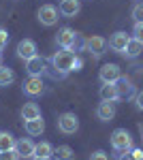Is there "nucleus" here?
<instances>
[{"label": "nucleus", "instance_id": "obj_15", "mask_svg": "<svg viewBox=\"0 0 143 160\" xmlns=\"http://www.w3.org/2000/svg\"><path fill=\"white\" fill-rule=\"evenodd\" d=\"M115 86H118L120 98H130L132 94H135V86H132V81L128 77H120L118 81H115Z\"/></svg>", "mask_w": 143, "mask_h": 160}, {"label": "nucleus", "instance_id": "obj_2", "mask_svg": "<svg viewBox=\"0 0 143 160\" xmlns=\"http://www.w3.org/2000/svg\"><path fill=\"white\" fill-rule=\"evenodd\" d=\"M58 130L62 135H75L77 130H79V118L71 113V111H66V113H62L58 118Z\"/></svg>", "mask_w": 143, "mask_h": 160}, {"label": "nucleus", "instance_id": "obj_18", "mask_svg": "<svg viewBox=\"0 0 143 160\" xmlns=\"http://www.w3.org/2000/svg\"><path fill=\"white\" fill-rule=\"evenodd\" d=\"M36 118H41V109H38V105L36 102H26L24 107H22V120H36Z\"/></svg>", "mask_w": 143, "mask_h": 160}, {"label": "nucleus", "instance_id": "obj_24", "mask_svg": "<svg viewBox=\"0 0 143 160\" xmlns=\"http://www.w3.org/2000/svg\"><path fill=\"white\" fill-rule=\"evenodd\" d=\"M120 160H143V149H126L120 154Z\"/></svg>", "mask_w": 143, "mask_h": 160}, {"label": "nucleus", "instance_id": "obj_6", "mask_svg": "<svg viewBox=\"0 0 143 160\" xmlns=\"http://www.w3.org/2000/svg\"><path fill=\"white\" fill-rule=\"evenodd\" d=\"M98 77H100V81H103V83H115L120 77H122V73H120V66H118V64H103Z\"/></svg>", "mask_w": 143, "mask_h": 160}, {"label": "nucleus", "instance_id": "obj_13", "mask_svg": "<svg viewBox=\"0 0 143 160\" xmlns=\"http://www.w3.org/2000/svg\"><path fill=\"white\" fill-rule=\"evenodd\" d=\"M96 115H98V120H103V122H111L113 115H115V105L103 100V102L96 107Z\"/></svg>", "mask_w": 143, "mask_h": 160}, {"label": "nucleus", "instance_id": "obj_29", "mask_svg": "<svg viewBox=\"0 0 143 160\" xmlns=\"http://www.w3.org/2000/svg\"><path fill=\"white\" fill-rule=\"evenodd\" d=\"M90 160H109V156L105 154V152H103V149H96L94 154L90 156Z\"/></svg>", "mask_w": 143, "mask_h": 160}, {"label": "nucleus", "instance_id": "obj_26", "mask_svg": "<svg viewBox=\"0 0 143 160\" xmlns=\"http://www.w3.org/2000/svg\"><path fill=\"white\" fill-rule=\"evenodd\" d=\"M0 160H19V154L17 149H7V152H0Z\"/></svg>", "mask_w": 143, "mask_h": 160}, {"label": "nucleus", "instance_id": "obj_23", "mask_svg": "<svg viewBox=\"0 0 143 160\" xmlns=\"http://www.w3.org/2000/svg\"><path fill=\"white\" fill-rule=\"evenodd\" d=\"M51 154H54V148H51V143H49V141H41V143H36L34 156H45V158H51Z\"/></svg>", "mask_w": 143, "mask_h": 160}, {"label": "nucleus", "instance_id": "obj_27", "mask_svg": "<svg viewBox=\"0 0 143 160\" xmlns=\"http://www.w3.org/2000/svg\"><path fill=\"white\" fill-rule=\"evenodd\" d=\"M132 34H135V38H137V41H141V43H143V22H141V24H135Z\"/></svg>", "mask_w": 143, "mask_h": 160}, {"label": "nucleus", "instance_id": "obj_7", "mask_svg": "<svg viewBox=\"0 0 143 160\" xmlns=\"http://www.w3.org/2000/svg\"><path fill=\"white\" fill-rule=\"evenodd\" d=\"M84 47H85V51H90V53H94V56H103L105 49H107V41L103 37H98V34H94V37L85 38Z\"/></svg>", "mask_w": 143, "mask_h": 160}, {"label": "nucleus", "instance_id": "obj_21", "mask_svg": "<svg viewBox=\"0 0 143 160\" xmlns=\"http://www.w3.org/2000/svg\"><path fill=\"white\" fill-rule=\"evenodd\" d=\"M17 143V139L11 135V132H4L0 130V152H7V149H13Z\"/></svg>", "mask_w": 143, "mask_h": 160}, {"label": "nucleus", "instance_id": "obj_4", "mask_svg": "<svg viewBox=\"0 0 143 160\" xmlns=\"http://www.w3.org/2000/svg\"><path fill=\"white\" fill-rule=\"evenodd\" d=\"M77 32L73 30V28H60L58 34H56V43H58L62 49H75V45H77Z\"/></svg>", "mask_w": 143, "mask_h": 160}, {"label": "nucleus", "instance_id": "obj_5", "mask_svg": "<svg viewBox=\"0 0 143 160\" xmlns=\"http://www.w3.org/2000/svg\"><path fill=\"white\" fill-rule=\"evenodd\" d=\"M58 9L54 7V4H43L41 9H38V13H36V17H38V22L43 26H56L58 24Z\"/></svg>", "mask_w": 143, "mask_h": 160}, {"label": "nucleus", "instance_id": "obj_11", "mask_svg": "<svg viewBox=\"0 0 143 160\" xmlns=\"http://www.w3.org/2000/svg\"><path fill=\"white\" fill-rule=\"evenodd\" d=\"M43 79L41 77H30V79H26L24 81V92L28 96H38V94H43Z\"/></svg>", "mask_w": 143, "mask_h": 160}, {"label": "nucleus", "instance_id": "obj_9", "mask_svg": "<svg viewBox=\"0 0 143 160\" xmlns=\"http://www.w3.org/2000/svg\"><path fill=\"white\" fill-rule=\"evenodd\" d=\"M58 11H60V15H64V17H75L77 13L81 11V0H62Z\"/></svg>", "mask_w": 143, "mask_h": 160}, {"label": "nucleus", "instance_id": "obj_19", "mask_svg": "<svg viewBox=\"0 0 143 160\" xmlns=\"http://www.w3.org/2000/svg\"><path fill=\"white\" fill-rule=\"evenodd\" d=\"M141 51H143V43H141V41H137V38L132 37L130 41H128V45H126V49L122 51V53H124L126 58H137Z\"/></svg>", "mask_w": 143, "mask_h": 160}, {"label": "nucleus", "instance_id": "obj_28", "mask_svg": "<svg viewBox=\"0 0 143 160\" xmlns=\"http://www.w3.org/2000/svg\"><path fill=\"white\" fill-rule=\"evenodd\" d=\"M7 41H9V32L0 28V51H2L4 47H7Z\"/></svg>", "mask_w": 143, "mask_h": 160}, {"label": "nucleus", "instance_id": "obj_22", "mask_svg": "<svg viewBox=\"0 0 143 160\" xmlns=\"http://www.w3.org/2000/svg\"><path fill=\"white\" fill-rule=\"evenodd\" d=\"M13 81H15L13 68H9V66H0V86L7 88V86H11Z\"/></svg>", "mask_w": 143, "mask_h": 160}, {"label": "nucleus", "instance_id": "obj_25", "mask_svg": "<svg viewBox=\"0 0 143 160\" xmlns=\"http://www.w3.org/2000/svg\"><path fill=\"white\" fill-rule=\"evenodd\" d=\"M132 19H135V24H141L143 22V2H137L135 7H132Z\"/></svg>", "mask_w": 143, "mask_h": 160}, {"label": "nucleus", "instance_id": "obj_12", "mask_svg": "<svg viewBox=\"0 0 143 160\" xmlns=\"http://www.w3.org/2000/svg\"><path fill=\"white\" fill-rule=\"evenodd\" d=\"M128 41H130V37H128L126 32H115L113 37L109 38V47H111L113 51H118V53H122V51L126 49Z\"/></svg>", "mask_w": 143, "mask_h": 160}, {"label": "nucleus", "instance_id": "obj_20", "mask_svg": "<svg viewBox=\"0 0 143 160\" xmlns=\"http://www.w3.org/2000/svg\"><path fill=\"white\" fill-rule=\"evenodd\" d=\"M54 156H56V160H75V152L71 145H58L54 149Z\"/></svg>", "mask_w": 143, "mask_h": 160}, {"label": "nucleus", "instance_id": "obj_30", "mask_svg": "<svg viewBox=\"0 0 143 160\" xmlns=\"http://www.w3.org/2000/svg\"><path fill=\"white\" fill-rule=\"evenodd\" d=\"M135 105H137V109L143 111V90L141 92H137V96H135Z\"/></svg>", "mask_w": 143, "mask_h": 160}, {"label": "nucleus", "instance_id": "obj_10", "mask_svg": "<svg viewBox=\"0 0 143 160\" xmlns=\"http://www.w3.org/2000/svg\"><path fill=\"white\" fill-rule=\"evenodd\" d=\"M26 71L30 77H41V75L45 73V62L41 56H34V58H30V60H26Z\"/></svg>", "mask_w": 143, "mask_h": 160}, {"label": "nucleus", "instance_id": "obj_31", "mask_svg": "<svg viewBox=\"0 0 143 160\" xmlns=\"http://www.w3.org/2000/svg\"><path fill=\"white\" fill-rule=\"evenodd\" d=\"M32 160H49V158H45V156H32Z\"/></svg>", "mask_w": 143, "mask_h": 160}, {"label": "nucleus", "instance_id": "obj_1", "mask_svg": "<svg viewBox=\"0 0 143 160\" xmlns=\"http://www.w3.org/2000/svg\"><path fill=\"white\" fill-rule=\"evenodd\" d=\"M75 60H77V56L73 53L71 49H62L58 53H54V58H51V64H54V68L58 71V73H71L75 71Z\"/></svg>", "mask_w": 143, "mask_h": 160}, {"label": "nucleus", "instance_id": "obj_14", "mask_svg": "<svg viewBox=\"0 0 143 160\" xmlns=\"http://www.w3.org/2000/svg\"><path fill=\"white\" fill-rule=\"evenodd\" d=\"M34 148H36V143H32L30 139H19L15 143V149H17L19 158H32L34 156Z\"/></svg>", "mask_w": 143, "mask_h": 160}, {"label": "nucleus", "instance_id": "obj_16", "mask_svg": "<svg viewBox=\"0 0 143 160\" xmlns=\"http://www.w3.org/2000/svg\"><path fill=\"white\" fill-rule=\"evenodd\" d=\"M120 98L118 94V86L115 83H103L100 88V100H107V102H115Z\"/></svg>", "mask_w": 143, "mask_h": 160}, {"label": "nucleus", "instance_id": "obj_3", "mask_svg": "<svg viewBox=\"0 0 143 160\" xmlns=\"http://www.w3.org/2000/svg\"><path fill=\"white\" fill-rule=\"evenodd\" d=\"M111 148L115 152H126V149H132V137L126 128H118L113 130L111 135Z\"/></svg>", "mask_w": 143, "mask_h": 160}, {"label": "nucleus", "instance_id": "obj_17", "mask_svg": "<svg viewBox=\"0 0 143 160\" xmlns=\"http://www.w3.org/2000/svg\"><path fill=\"white\" fill-rule=\"evenodd\" d=\"M43 130H45V122H43V118H36V120H28V122H26V132H28L30 137L43 135Z\"/></svg>", "mask_w": 143, "mask_h": 160}, {"label": "nucleus", "instance_id": "obj_8", "mask_svg": "<svg viewBox=\"0 0 143 160\" xmlns=\"http://www.w3.org/2000/svg\"><path fill=\"white\" fill-rule=\"evenodd\" d=\"M17 56H19L22 60H30V58L38 56V53H36V43L30 41V38L19 41V45H17Z\"/></svg>", "mask_w": 143, "mask_h": 160}]
</instances>
